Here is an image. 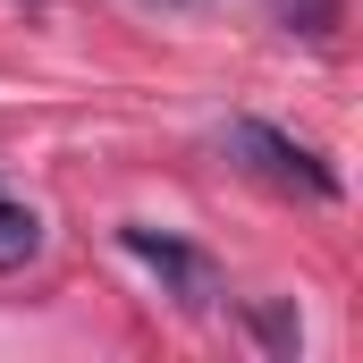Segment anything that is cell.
<instances>
[{"label": "cell", "instance_id": "cell-1", "mask_svg": "<svg viewBox=\"0 0 363 363\" xmlns=\"http://www.w3.org/2000/svg\"><path fill=\"white\" fill-rule=\"evenodd\" d=\"M118 245L161 279V296H178V313H220L228 279H220V262H211L203 245H186V237H169V228H144V220H127Z\"/></svg>", "mask_w": 363, "mask_h": 363}, {"label": "cell", "instance_id": "cell-3", "mask_svg": "<svg viewBox=\"0 0 363 363\" xmlns=\"http://www.w3.org/2000/svg\"><path fill=\"white\" fill-rule=\"evenodd\" d=\"M245 330H254V347H262V355H304V313H296V304H287V296H254V304H245Z\"/></svg>", "mask_w": 363, "mask_h": 363}, {"label": "cell", "instance_id": "cell-2", "mask_svg": "<svg viewBox=\"0 0 363 363\" xmlns=\"http://www.w3.org/2000/svg\"><path fill=\"white\" fill-rule=\"evenodd\" d=\"M220 152H228V161H245L254 178H271V186H304L313 203H330V194H338V169H330L313 144H296V135L262 127V118H228V127H220Z\"/></svg>", "mask_w": 363, "mask_h": 363}, {"label": "cell", "instance_id": "cell-4", "mask_svg": "<svg viewBox=\"0 0 363 363\" xmlns=\"http://www.w3.org/2000/svg\"><path fill=\"white\" fill-rule=\"evenodd\" d=\"M34 254H43V220L26 203H0V271H26Z\"/></svg>", "mask_w": 363, "mask_h": 363}]
</instances>
